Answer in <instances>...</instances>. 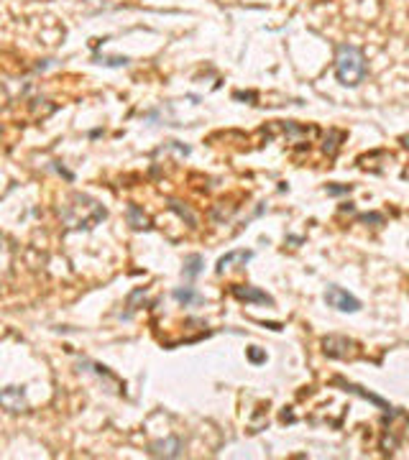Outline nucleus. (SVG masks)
<instances>
[{"label": "nucleus", "mask_w": 409, "mask_h": 460, "mask_svg": "<svg viewBox=\"0 0 409 460\" xmlns=\"http://www.w3.org/2000/svg\"><path fill=\"white\" fill-rule=\"evenodd\" d=\"M231 294H233L235 299H240V302H254V305L274 307V297L266 294V291H261L259 287H251V284H233V287H231Z\"/></svg>", "instance_id": "nucleus-4"}, {"label": "nucleus", "mask_w": 409, "mask_h": 460, "mask_svg": "<svg viewBox=\"0 0 409 460\" xmlns=\"http://www.w3.org/2000/svg\"><path fill=\"white\" fill-rule=\"evenodd\" d=\"M148 453L154 455V458H182L184 445H182V440H179V438L169 435V438L154 440V442L148 445Z\"/></svg>", "instance_id": "nucleus-6"}, {"label": "nucleus", "mask_w": 409, "mask_h": 460, "mask_svg": "<svg viewBox=\"0 0 409 460\" xmlns=\"http://www.w3.org/2000/svg\"><path fill=\"white\" fill-rule=\"evenodd\" d=\"M204 271V258L200 254H190L187 258H184V266H182V276L187 279V282H192V279H197L200 274Z\"/></svg>", "instance_id": "nucleus-11"}, {"label": "nucleus", "mask_w": 409, "mask_h": 460, "mask_svg": "<svg viewBox=\"0 0 409 460\" xmlns=\"http://www.w3.org/2000/svg\"><path fill=\"white\" fill-rule=\"evenodd\" d=\"M343 138H346V133H343V131H335V128H332V131H327V136H325V143H323V151L327 156H335V154H338L340 141H343Z\"/></svg>", "instance_id": "nucleus-14"}, {"label": "nucleus", "mask_w": 409, "mask_h": 460, "mask_svg": "<svg viewBox=\"0 0 409 460\" xmlns=\"http://www.w3.org/2000/svg\"><path fill=\"white\" fill-rule=\"evenodd\" d=\"M366 57L358 46L340 44L335 51V79L343 87H358L366 79Z\"/></svg>", "instance_id": "nucleus-2"}, {"label": "nucleus", "mask_w": 409, "mask_h": 460, "mask_svg": "<svg viewBox=\"0 0 409 460\" xmlns=\"http://www.w3.org/2000/svg\"><path fill=\"white\" fill-rule=\"evenodd\" d=\"M6 254H8L6 241H3V235H0V269H3V263H6Z\"/></svg>", "instance_id": "nucleus-20"}, {"label": "nucleus", "mask_w": 409, "mask_h": 460, "mask_svg": "<svg viewBox=\"0 0 409 460\" xmlns=\"http://www.w3.org/2000/svg\"><path fill=\"white\" fill-rule=\"evenodd\" d=\"M248 361L254 363V366H261V363H266V353H264L261 348H248Z\"/></svg>", "instance_id": "nucleus-18"}, {"label": "nucleus", "mask_w": 409, "mask_h": 460, "mask_svg": "<svg viewBox=\"0 0 409 460\" xmlns=\"http://www.w3.org/2000/svg\"><path fill=\"white\" fill-rule=\"evenodd\" d=\"M0 407L8 412H23L29 407V399H26V386H6L0 389Z\"/></svg>", "instance_id": "nucleus-5"}, {"label": "nucleus", "mask_w": 409, "mask_h": 460, "mask_svg": "<svg viewBox=\"0 0 409 460\" xmlns=\"http://www.w3.org/2000/svg\"><path fill=\"white\" fill-rule=\"evenodd\" d=\"M171 297L184 307H195V305H202L204 302V297L195 289V287H179V289L171 291Z\"/></svg>", "instance_id": "nucleus-10"}, {"label": "nucleus", "mask_w": 409, "mask_h": 460, "mask_svg": "<svg viewBox=\"0 0 409 460\" xmlns=\"http://www.w3.org/2000/svg\"><path fill=\"white\" fill-rule=\"evenodd\" d=\"M59 215L72 230H92L108 218V210L87 195H72L67 205L59 207Z\"/></svg>", "instance_id": "nucleus-1"}, {"label": "nucleus", "mask_w": 409, "mask_h": 460, "mask_svg": "<svg viewBox=\"0 0 409 460\" xmlns=\"http://www.w3.org/2000/svg\"><path fill=\"white\" fill-rule=\"evenodd\" d=\"M79 366H85V371H90V374H95L98 379H105L108 381V386L113 391H120V381L115 379L110 371H108L105 366H100V363H92V361H79Z\"/></svg>", "instance_id": "nucleus-12"}, {"label": "nucleus", "mask_w": 409, "mask_h": 460, "mask_svg": "<svg viewBox=\"0 0 409 460\" xmlns=\"http://www.w3.org/2000/svg\"><path fill=\"white\" fill-rule=\"evenodd\" d=\"M335 386H340V389L346 391V394H356V397L363 399V402H371L374 407H379L381 412H389V409H391V407H389V402H384L381 397L371 394V391L363 389V386H358V383H351V381H343V379H335Z\"/></svg>", "instance_id": "nucleus-8"}, {"label": "nucleus", "mask_w": 409, "mask_h": 460, "mask_svg": "<svg viewBox=\"0 0 409 460\" xmlns=\"http://www.w3.org/2000/svg\"><path fill=\"white\" fill-rule=\"evenodd\" d=\"M254 258V251H231V254H226V256H220L218 258V266H215V271L218 274H226L231 266H233L235 261H240L243 266H246L248 261Z\"/></svg>", "instance_id": "nucleus-9"}, {"label": "nucleus", "mask_w": 409, "mask_h": 460, "mask_svg": "<svg viewBox=\"0 0 409 460\" xmlns=\"http://www.w3.org/2000/svg\"><path fill=\"white\" fill-rule=\"evenodd\" d=\"M361 223H376V225H384V215H379V213L361 215Z\"/></svg>", "instance_id": "nucleus-19"}, {"label": "nucleus", "mask_w": 409, "mask_h": 460, "mask_svg": "<svg viewBox=\"0 0 409 460\" xmlns=\"http://www.w3.org/2000/svg\"><path fill=\"white\" fill-rule=\"evenodd\" d=\"M95 64H103V67H126L128 57H95Z\"/></svg>", "instance_id": "nucleus-16"}, {"label": "nucleus", "mask_w": 409, "mask_h": 460, "mask_svg": "<svg viewBox=\"0 0 409 460\" xmlns=\"http://www.w3.org/2000/svg\"><path fill=\"white\" fill-rule=\"evenodd\" d=\"M323 353L327 358H348L353 353V340L346 335H327L323 338Z\"/></svg>", "instance_id": "nucleus-7"}, {"label": "nucleus", "mask_w": 409, "mask_h": 460, "mask_svg": "<svg viewBox=\"0 0 409 460\" xmlns=\"http://www.w3.org/2000/svg\"><path fill=\"white\" fill-rule=\"evenodd\" d=\"M169 207H171V210H174V213L179 215V218H182V220H187V223H190V228L197 225V220H195V215H192L190 210H187V207H182V202H176V199H169Z\"/></svg>", "instance_id": "nucleus-15"}, {"label": "nucleus", "mask_w": 409, "mask_h": 460, "mask_svg": "<svg viewBox=\"0 0 409 460\" xmlns=\"http://www.w3.org/2000/svg\"><path fill=\"white\" fill-rule=\"evenodd\" d=\"M128 225L134 228V230H148L151 220H148V215L138 205H128Z\"/></svg>", "instance_id": "nucleus-13"}, {"label": "nucleus", "mask_w": 409, "mask_h": 460, "mask_svg": "<svg viewBox=\"0 0 409 460\" xmlns=\"http://www.w3.org/2000/svg\"><path fill=\"white\" fill-rule=\"evenodd\" d=\"M325 192L330 195V197H338V195H351L353 192V184H327Z\"/></svg>", "instance_id": "nucleus-17"}, {"label": "nucleus", "mask_w": 409, "mask_h": 460, "mask_svg": "<svg viewBox=\"0 0 409 460\" xmlns=\"http://www.w3.org/2000/svg\"><path fill=\"white\" fill-rule=\"evenodd\" d=\"M325 302H327V307H332V310H338V312H358L361 310L358 299L353 297L351 291L343 289V287H338V284H330V287L325 289Z\"/></svg>", "instance_id": "nucleus-3"}]
</instances>
